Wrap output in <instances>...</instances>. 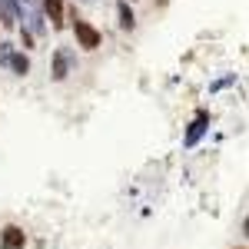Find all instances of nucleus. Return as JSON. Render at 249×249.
Wrapping results in <instances>:
<instances>
[{
  "label": "nucleus",
  "instance_id": "9",
  "mask_svg": "<svg viewBox=\"0 0 249 249\" xmlns=\"http://www.w3.org/2000/svg\"><path fill=\"white\" fill-rule=\"evenodd\" d=\"M10 70H14V73H20V77H27V73H30V57L14 50V57H10Z\"/></svg>",
  "mask_w": 249,
  "mask_h": 249
},
{
  "label": "nucleus",
  "instance_id": "10",
  "mask_svg": "<svg viewBox=\"0 0 249 249\" xmlns=\"http://www.w3.org/2000/svg\"><path fill=\"white\" fill-rule=\"evenodd\" d=\"M10 57H14V43H0V67H10Z\"/></svg>",
  "mask_w": 249,
  "mask_h": 249
},
{
  "label": "nucleus",
  "instance_id": "6",
  "mask_svg": "<svg viewBox=\"0 0 249 249\" xmlns=\"http://www.w3.org/2000/svg\"><path fill=\"white\" fill-rule=\"evenodd\" d=\"M206 123H210V116H206V110H199V113H196V120H193V126H190V133H186V146H193V143L203 136Z\"/></svg>",
  "mask_w": 249,
  "mask_h": 249
},
{
  "label": "nucleus",
  "instance_id": "7",
  "mask_svg": "<svg viewBox=\"0 0 249 249\" xmlns=\"http://www.w3.org/2000/svg\"><path fill=\"white\" fill-rule=\"evenodd\" d=\"M116 14H120V30H133V27H136V17H133V10H130L126 0L116 3Z\"/></svg>",
  "mask_w": 249,
  "mask_h": 249
},
{
  "label": "nucleus",
  "instance_id": "5",
  "mask_svg": "<svg viewBox=\"0 0 249 249\" xmlns=\"http://www.w3.org/2000/svg\"><path fill=\"white\" fill-rule=\"evenodd\" d=\"M43 17H50V27H63V0H43Z\"/></svg>",
  "mask_w": 249,
  "mask_h": 249
},
{
  "label": "nucleus",
  "instance_id": "12",
  "mask_svg": "<svg viewBox=\"0 0 249 249\" xmlns=\"http://www.w3.org/2000/svg\"><path fill=\"white\" fill-rule=\"evenodd\" d=\"M239 249H246V246H239Z\"/></svg>",
  "mask_w": 249,
  "mask_h": 249
},
{
  "label": "nucleus",
  "instance_id": "8",
  "mask_svg": "<svg viewBox=\"0 0 249 249\" xmlns=\"http://www.w3.org/2000/svg\"><path fill=\"white\" fill-rule=\"evenodd\" d=\"M27 30H30V34H43V30H47V17H43V10H37V7L30 10V20H27Z\"/></svg>",
  "mask_w": 249,
  "mask_h": 249
},
{
  "label": "nucleus",
  "instance_id": "4",
  "mask_svg": "<svg viewBox=\"0 0 249 249\" xmlns=\"http://www.w3.org/2000/svg\"><path fill=\"white\" fill-rule=\"evenodd\" d=\"M20 17H23V7L17 0H0V27H17Z\"/></svg>",
  "mask_w": 249,
  "mask_h": 249
},
{
  "label": "nucleus",
  "instance_id": "3",
  "mask_svg": "<svg viewBox=\"0 0 249 249\" xmlns=\"http://www.w3.org/2000/svg\"><path fill=\"white\" fill-rule=\"evenodd\" d=\"M27 246V232L20 226H3L0 232V249H23Z\"/></svg>",
  "mask_w": 249,
  "mask_h": 249
},
{
  "label": "nucleus",
  "instance_id": "2",
  "mask_svg": "<svg viewBox=\"0 0 249 249\" xmlns=\"http://www.w3.org/2000/svg\"><path fill=\"white\" fill-rule=\"evenodd\" d=\"M73 60H77V57H73L67 47H57V50H53V70H50V73H53V80H67L70 67H73Z\"/></svg>",
  "mask_w": 249,
  "mask_h": 249
},
{
  "label": "nucleus",
  "instance_id": "1",
  "mask_svg": "<svg viewBox=\"0 0 249 249\" xmlns=\"http://www.w3.org/2000/svg\"><path fill=\"white\" fill-rule=\"evenodd\" d=\"M73 37H77V47H83V50H96L100 47V30H96L90 20L77 17V10H73Z\"/></svg>",
  "mask_w": 249,
  "mask_h": 249
},
{
  "label": "nucleus",
  "instance_id": "11",
  "mask_svg": "<svg viewBox=\"0 0 249 249\" xmlns=\"http://www.w3.org/2000/svg\"><path fill=\"white\" fill-rule=\"evenodd\" d=\"M20 43H23V50H30V47H34V34H30L27 27H20Z\"/></svg>",
  "mask_w": 249,
  "mask_h": 249
}]
</instances>
